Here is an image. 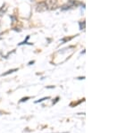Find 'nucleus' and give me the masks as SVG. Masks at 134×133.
Listing matches in <instances>:
<instances>
[{
	"mask_svg": "<svg viewBox=\"0 0 134 133\" xmlns=\"http://www.w3.org/2000/svg\"><path fill=\"white\" fill-rule=\"evenodd\" d=\"M17 71H18V69H17V68H15V69L9 70V71H7L6 72H5V73L2 74V76H6V75H8V74H10V73H13V72H17Z\"/></svg>",
	"mask_w": 134,
	"mask_h": 133,
	"instance_id": "7ed1b4c3",
	"label": "nucleus"
},
{
	"mask_svg": "<svg viewBox=\"0 0 134 133\" xmlns=\"http://www.w3.org/2000/svg\"><path fill=\"white\" fill-rule=\"evenodd\" d=\"M63 133H68V132H63Z\"/></svg>",
	"mask_w": 134,
	"mask_h": 133,
	"instance_id": "f8f14e48",
	"label": "nucleus"
},
{
	"mask_svg": "<svg viewBox=\"0 0 134 133\" xmlns=\"http://www.w3.org/2000/svg\"><path fill=\"white\" fill-rule=\"evenodd\" d=\"M4 7H5V6H3V7H2L1 9H0V16H1V15H3V14H4V13H5V10H6V9L4 10Z\"/></svg>",
	"mask_w": 134,
	"mask_h": 133,
	"instance_id": "0eeeda50",
	"label": "nucleus"
},
{
	"mask_svg": "<svg viewBox=\"0 0 134 133\" xmlns=\"http://www.w3.org/2000/svg\"><path fill=\"white\" fill-rule=\"evenodd\" d=\"M34 63H35V62H34V61H32V62H30L29 64H30V65H31V64H33Z\"/></svg>",
	"mask_w": 134,
	"mask_h": 133,
	"instance_id": "9d476101",
	"label": "nucleus"
},
{
	"mask_svg": "<svg viewBox=\"0 0 134 133\" xmlns=\"http://www.w3.org/2000/svg\"><path fill=\"white\" fill-rule=\"evenodd\" d=\"M47 99H50V96H45V97H43V98H40V99H38V100H37V101H35V104L41 103V102L45 101V100H47Z\"/></svg>",
	"mask_w": 134,
	"mask_h": 133,
	"instance_id": "20e7f679",
	"label": "nucleus"
},
{
	"mask_svg": "<svg viewBox=\"0 0 134 133\" xmlns=\"http://www.w3.org/2000/svg\"><path fill=\"white\" fill-rule=\"evenodd\" d=\"M80 29L81 30L85 29V21H83V22H80Z\"/></svg>",
	"mask_w": 134,
	"mask_h": 133,
	"instance_id": "423d86ee",
	"label": "nucleus"
},
{
	"mask_svg": "<svg viewBox=\"0 0 134 133\" xmlns=\"http://www.w3.org/2000/svg\"><path fill=\"white\" fill-rule=\"evenodd\" d=\"M29 99H31V97H30V96H26V97H23V98H21V99L20 100V103L26 102V101H28Z\"/></svg>",
	"mask_w": 134,
	"mask_h": 133,
	"instance_id": "39448f33",
	"label": "nucleus"
},
{
	"mask_svg": "<svg viewBox=\"0 0 134 133\" xmlns=\"http://www.w3.org/2000/svg\"><path fill=\"white\" fill-rule=\"evenodd\" d=\"M55 86H50V87H47V89H54Z\"/></svg>",
	"mask_w": 134,
	"mask_h": 133,
	"instance_id": "1a4fd4ad",
	"label": "nucleus"
},
{
	"mask_svg": "<svg viewBox=\"0 0 134 133\" xmlns=\"http://www.w3.org/2000/svg\"><path fill=\"white\" fill-rule=\"evenodd\" d=\"M48 10L47 9V6L46 5V3L44 2H40V4H38V5H37V11L38 12H45V11Z\"/></svg>",
	"mask_w": 134,
	"mask_h": 133,
	"instance_id": "f03ea898",
	"label": "nucleus"
},
{
	"mask_svg": "<svg viewBox=\"0 0 134 133\" xmlns=\"http://www.w3.org/2000/svg\"><path fill=\"white\" fill-rule=\"evenodd\" d=\"M58 100H59V96H57V97H55V101H53V105H55V104H57V103L58 102Z\"/></svg>",
	"mask_w": 134,
	"mask_h": 133,
	"instance_id": "6e6552de",
	"label": "nucleus"
},
{
	"mask_svg": "<svg viewBox=\"0 0 134 133\" xmlns=\"http://www.w3.org/2000/svg\"><path fill=\"white\" fill-rule=\"evenodd\" d=\"M79 79V80H84V79H85V77H82V78H81V77H80V78H78Z\"/></svg>",
	"mask_w": 134,
	"mask_h": 133,
	"instance_id": "9b49d317",
	"label": "nucleus"
},
{
	"mask_svg": "<svg viewBox=\"0 0 134 133\" xmlns=\"http://www.w3.org/2000/svg\"><path fill=\"white\" fill-rule=\"evenodd\" d=\"M47 9H55L57 7V0H46L45 1Z\"/></svg>",
	"mask_w": 134,
	"mask_h": 133,
	"instance_id": "f257e3e1",
	"label": "nucleus"
}]
</instances>
